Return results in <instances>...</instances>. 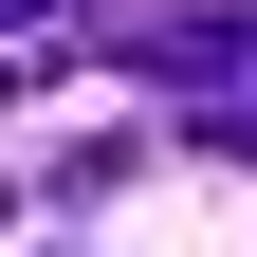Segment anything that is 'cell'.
<instances>
[{
	"label": "cell",
	"instance_id": "cell-1",
	"mask_svg": "<svg viewBox=\"0 0 257 257\" xmlns=\"http://www.w3.org/2000/svg\"><path fill=\"white\" fill-rule=\"evenodd\" d=\"M202 147H220V166H257V74H239V110H202Z\"/></svg>",
	"mask_w": 257,
	"mask_h": 257
},
{
	"label": "cell",
	"instance_id": "cell-2",
	"mask_svg": "<svg viewBox=\"0 0 257 257\" xmlns=\"http://www.w3.org/2000/svg\"><path fill=\"white\" fill-rule=\"evenodd\" d=\"M19 19H74V0H0V37H19Z\"/></svg>",
	"mask_w": 257,
	"mask_h": 257
}]
</instances>
